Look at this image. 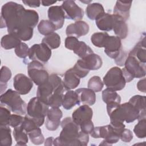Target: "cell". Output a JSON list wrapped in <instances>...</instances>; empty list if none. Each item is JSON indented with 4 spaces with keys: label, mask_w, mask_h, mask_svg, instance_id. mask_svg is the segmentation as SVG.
<instances>
[{
    "label": "cell",
    "mask_w": 146,
    "mask_h": 146,
    "mask_svg": "<svg viewBox=\"0 0 146 146\" xmlns=\"http://www.w3.org/2000/svg\"><path fill=\"white\" fill-rule=\"evenodd\" d=\"M11 113L6 107L1 106L0 107V125L10 126Z\"/></svg>",
    "instance_id": "obj_43"
},
{
    "label": "cell",
    "mask_w": 146,
    "mask_h": 146,
    "mask_svg": "<svg viewBox=\"0 0 146 146\" xmlns=\"http://www.w3.org/2000/svg\"><path fill=\"white\" fill-rule=\"evenodd\" d=\"M62 86H63V80L60 77L56 74H51L47 82L38 86L36 96L47 104L48 99L50 96L55 90Z\"/></svg>",
    "instance_id": "obj_5"
},
{
    "label": "cell",
    "mask_w": 146,
    "mask_h": 146,
    "mask_svg": "<svg viewBox=\"0 0 146 146\" xmlns=\"http://www.w3.org/2000/svg\"><path fill=\"white\" fill-rule=\"evenodd\" d=\"M104 13L103 6L99 3H90L88 5L86 9V15L91 20H95L100 15Z\"/></svg>",
    "instance_id": "obj_28"
},
{
    "label": "cell",
    "mask_w": 146,
    "mask_h": 146,
    "mask_svg": "<svg viewBox=\"0 0 146 146\" xmlns=\"http://www.w3.org/2000/svg\"><path fill=\"white\" fill-rule=\"evenodd\" d=\"M38 30L40 34L45 36L54 33L56 30L55 25L49 20L40 21L38 25Z\"/></svg>",
    "instance_id": "obj_36"
},
{
    "label": "cell",
    "mask_w": 146,
    "mask_h": 146,
    "mask_svg": "<svg viewBox=\"0 0 146 146\" xmlns=\"http://www.w3.org/2000/svg\"><path fill=\"white\" fill-rule=\"evenodd\" d=\"M61 6L66 19L78 21H80L84 16L83 10L78 6L74 1H64Z\"/></svg>",
    "instance_id": "obj_10"
},
{
    "label": "cell",
    "mask_w": 146,
    "mask_h": 146,
    "mask_svg": "<svg viewBox=\"0 0 146 146\" xmlns=\"http://www.w3.org/2000/svg\"><path fill=\"white\" fill-rule=\"evenodd\" d=\"M131 103L140 113L141 119L145 118V96L136 95L132 96L128 101Z\"/></svg>",
    "instance_id": "obj_30"
},
{
    "label": "cell",
    "mask_w": 146,
    "mask_h": 146,
    "mask_svg": "<svg viewBox=\"0 0 146 146\" xmlns=\"http://www.w3.org/2000/svg\"><path fill=\"white\" fill-rule=\"evenodd\" d=\"M75 92L78 96L80 104L88 106H92L95 104L96 95L93 90L88 88H80L76 90Z\"/></svg>",
    "instance_id": "obj_19"
},
{
    "label": "cell",
    "mask_w": 146,
    "mask_h": 146,
    "mask_svg": "<svg viewBox=\"0 0 146 146\" xmlns=\"http://www.w3.org/2000/svg\"><path fill=\"white\" fill-rule=\"evenodd\" d=\"M132 3V1H117L113 8V14L121 17L126 21L129 17V11Z\"/></svg>",
    "instance_id": "obj_22"
},
{
    "label": "cell",
    "mask_w": 146,
    "mask_h": 146,
    "mask_svg": "<svg viewBox=\"0 0 146 146\" xmlns=\"http://www.w3.org/2000/svg\"><path fill=\"white\" fill-rule=\"evenodd\" d=\"M81 60L84 66L90 71L99 70L103 64L100 56L94 52L81 59Z\"/></svg>",
    "instance_id": "obj_21"
},
{
    "label": "cell",
    "mask_w": 146,
    "mask_h": 146,
    "mask_svg": "<svg viewBox=\"0 0 146 146\" xmlns=\"http://www.w3.org/2000/svg\"><path fill=\"white\" fill-rule=\"evenodd\" d=\"M137 89L144 93H145V78H144L143 79L140 80L137 84Z\"/></svg>",
    "instance_id": "obj_52"
},
{
    "label": "cell",
    "mask_w": 146,
    "mask_h": 146,
    "mask_svg": "<svg viewBox=\"0 0 146 146\" xmlns=\"http://www.w3.org/2000/svg\"><path fill=\"white\" fill-rule=\"evenodd\" d=\"M49 106L39 98L30 99L27 106V115L33 117L41 118L47 116Z\"/></svg>",
    "instance_id": "obj_9"
},
{
    "label": "cell",
    "mask_w": 146,
    "mask_h": 146,
    "mask_svg": "<svg viewBox=\"0 0 146 146\" xmlns=\"http://www.w3.org/2000/svg\"><path fill=\"white\" fill-rule=\"evenodd\" d=\"M89 29V25L86 22L78 21L68 25L66 30V33L67 36H72L79 38L87 34Z\"/></svg>",
    "instance_id": "obj_16"
},
{
    "label": "cell",
    "mask_w": 146,
    "mask_h": 146,
    "mask_svg": "<svg viewBox=\"0 0 146 146\" xmlns=\"http://www.w3.org/2000/svg\"><path fill=\"white\" fill-rule=\"evenodd\" d=\"M21 43V40L19 39L10 34L3 36L1 40V45L2 47L5 50H10L15 48Z\"/></svg>",
    "instance_id": "obj_31"
},
{
    "label": "cell",
    "mask_w": 146,
    "mask_h": 146,
    "mask_svg": "<svg viewBox=\"0 0 146 146\" xmlns=\"http://www.w3.org/2000/svg\"><path fill=\"white\" fill-rule=\"evenodd\" d=\"M27 134L31 143L35 145L42 144L44 141V136L39 127L32 130L27 133Z\"/></svg>",
    "instance_id": "obj_39"
},
{
    "label": "cell",
    "mask_w": 146,
    "mask_h": 146,
    "mask_svg": "<svg viewBox=\"0 0 146 146\" xmlns=\"http://www.w3.org/2000/svg\"><path fill=\"white\" fill-rule=\"evenodd\" d=\"M66 90L64 86L58 88L50 96L47 101V104L51 108H59L62 104L64 91Z\"/></svg>",
    "instance_id": "obj_27"
},
{
    "label": "cell",
    "mask_w": 146,
    "mask_h": 146,
    "mask_svg": "<svg viewBox=\"0 0 146 146\" xmlns=\"http://www.w3.org/2000/svg\"><path fill=\"white\" fill-rule=\"evenodd\" d=\"M42 43L47 45L51 50L58 48L61 43L60 37L56 33H52L49 35H46L42 40Z\"/></svg>",
    "instance_id": "obj_32"
},
{
    "label": "cell",
    "mask_w": 146,
    "mask_h": 146,
    "mask_svg": "<svg viewBox=\"0 0 146 146\" xmlns=\"http://www.w3.org/2000/svg\"><path fill=\"white\" fill-rule=\"evenodd\" d=\"M11 71L6 66H2L1 68V76H0V85L1 92L2 94L3 92L5 91L7 88V83L11 78Z\"/></svg>",
    "instance_id": "obj_38"
},
{
    "label": "cell",
    "mask_w": 146,
    "mask_h": 146,
    "mask_svg": "<svg viewBox=\"0 0 146 146\" xmlns=\"http://www.w3.org/2000/svg\"><path fill=\"white\" fill-rule=\"evenodd\" d=\"M120 111L124 121L127 123H132L137 119H141L139 111L129 102L120 104Z\"/></svg>",
    "instance_id": "obj_15"
},
{
    "label": "cell",
    "mask_w": 146,
    "mask_h": 146,
    "mask_svg": "<svg viewBox=\"0 0 146 146\" xmlns=\"http://www.w3.org/2000/svg\"><path fill=\"white\" fill-rule=\"evenodd\" d=\"M102 99L107 104L113 102L118 103H120L121 102V98L116 91L108 88L102 91Z\"/></svg>",
    "instance_id": "obj_33"
},
{
    "label": "cell",
    "mask_w": 146,
    "mask_h": 146,
    "mask_svg": "<svg viewBox=\"0 0 146 146\" xmlns=\"http://www.w3.org/2000/svg\"><path fill=\"white\" fill-rule=\"evenodd\" d=\"M62 130L59 137L54 139V145H81L79 140L80 127L72 118H64L60 123Z\"/></svg>",
    "instance_id": "obj_2"
},
{
    "label": "cell",
    "mask_w": 146,
    "mask_h": 146,
    "mask_svg": "<svg viewBox=\"0 0 146 146\" xmlns=\"http://www.w3.org/2000/svg\"><path fill=\"white\" fill-rule=\"evenodd\" d=\"M79 127L80 131L87 134H90L94 129V125L92 120H91L81 124L79 125Z\"/></svg>",
    "instance_id": "obj_46"
},
{
    "label": "cell",
    "mask_w": 146,
    "mask_h": 146,
    "mask_svg": "<svg viewBox=\"0 0 146 146\" xmlns=\"http://www.w3.org/2000/svg\"><path fill=\"white\" fill-rule=\"evenodd\" d=\"M133 132L135 135L140 139L146 137V119L143 118L139 120V122L135 125Z\"/></svg>",
    "instance_id": "obj_41"
},
{
    "label": "cell",
    "mask_w": 146,
    "mask_h": 146,
    "mask_svg": "<svg viewBox=\"0 0 146 146\" xmlns=\"http://www.w3.org/2000/svg\"><path fill=\"white\" fill-rule=\"evenodd\" d=\"M120 139L125 143H129L133 139V133L130 129L124 128L120 134Z\"/></svg>",
    "instance_id": "obj_48"
},
{
    "label": "cell",
    "mask_w": 146,
    "mask_h": 146,
    "mask_svg": "<svg viewBox=\"0 0 146 146\" xmlns=\"http://www.w3.org/2000/svg\"><path fill=\"white\" fill-rule=\"evenodd\" d=\"M112 14L104 13L95 19V23L98 28L104 31H109L112 30L113 27Z\"/></svg>",
    "instance_id": "obj_23"
},
{
    "label": "cell",
    "mask_w": 146,
    "mask_h": 146,
    "mask_svg": "<svg viewBox=\"0 0 146 146\" xmlns=\"http://www.w3.org/2000/svg\"><path fill=\"white\" fill-rule=\"evenodd\" d=\"M63 113L59 108H51L47 114L45 127L49 131H55L60 124Z\"/></svg>",
    "instance_id": "obj_14"
},
{
    "label": "cell",
    "mask_w": 146,
    "mask_h": 146,
    "mask_svg": "<svg viewBox=\"0 0 146 146\" xmlns=\"http://www.w3.org/2000/svg\"><path fill=\"white\" fill-rule=\"evenodd\" d=\"M71 69L80 78L86 77L90 72V70L84 66L81 59L78 60Z\"/></svg>",
    "instance_id": "obj_42"
},
{
    "label": "cell",
    "mask_w": 146,
    "mask_h": 146,
    "mask_svg": "<svg viewBox=\"0 0 146 146\" xmlns=\"http://www.w3.org/2000/svg\"><path fill=\"white\" fill-rule=\"evenodd\" d=\"M104 86L103 82L98 76H94L91 78L88 82V88L93 90L95 92L102 91Z\"/></svg>",
    "instance_id": "obj_40"
},
{
    "label": "cell",
    "mask_w": 146,
    "mask_h": 146,
    "mask_svg": "<svg viewBox=\"0 0 146 146\" xmlns=\"http://www.w3.org/2000/svg\"><path fill=\"white\" fill-rule=\"evenodd\" d=\"M82 2H84V3H90V2H91V1H81Z\"/></svg>",
    "instance_id": "obj_55"
},
{
    "label": "cell",
    "mask_w": 146,
    "mask_h": 146,
    "mask_svg": "<svg viewBox=\"0 0 146 146\" xmlns=\"http://www.w3.org/2000/svg\"><path fill=\"white\" fill-rule=\"evenodd\" d=\"M80 81V78L71 68L65 72L63 80V84L64 88L67 91L76 88L79 86Z\"/></svg>",
    "instance_id": "obj_20"
},
{
    "label": "cell",
    "mask_w": 146,
    "mask_h": 146,
    "mask_svg": "<svg viewBox=\"0 0 146 146\" xmlns=\"http://www.w3.org/2000/svg\"><path fill=\"white\" fill-rule=\"evenodd\" d=\"M103 80L107 88L115 91L123 89L126 83L122 70L119 67H113L110 68L104 76Z\"/></svg>",
    "instance_id": "obj_6"
},
{
    "label": "cell",
    "mask_w": 146,
    "mask_h": 146,
    "mask_svg": "<svg viewBox=\"0 0 146 146\" xmlns=\"http://www.w3.org/2000/svg\"><path fill=\"white\" fill-rule=\"evenodd\" d=\"M27 72L30 78L37 86L47 82L50 76L43 64L35 60H32L28 64Z\"/></svg>",
    "instance_id": "obj_7"
},
{
    "label": "cell",
    "mask_w": 146,
    "mask_h": 146,
    "mask_svg": "<svg viewBox=\"0 0 146 146\" xmlns=\"http://www.w3.org/2000/svg\"><path fill=\"white\" fill-rule=\"evenodd\" d=\"M48 18L56 27V30L61 29L64 22L65 14L61 6H52L48 8Z\"/></svg>",
    "instance_id": "obj_13"
},
{
    "label": "cell",
    "mask_w": 146,
    "mask_h": 146,
    "mask_svg": "<svg viewBox=\"0 0 146 146\" xmlns=\"http://www.w3.org/2000/svg\"><path fill=\"white\" fill-rule=\"evenodd\" d=\"M113 17V30L116 36L120 39H125L128 35V26L125 21L120 16L115 14H112Z\"/></svg>",
    "instance_id": "obj_18"
},
{
    "label": "cell",
    "mask_w": 146,
    "mask_h": 146,
    "mask_svg": "<svg viewBox=\"0 0 146 146\" xmlns=\"http://www.w3.org/2000/svg\"><path fill=\"white\" fill-rule=\"evenodd\" d=\"M72 51L81 59L94 52L92 48L85 42L79 40L78 42Z\"/></svg>",
    "instance_id": "obj_35"
},
{
    "label": "cell",
    "mask_w": 146,
    "mask_h": 146,
    "mask_svg": "<svg viewBox=\"0 0 146 146\" xmlns=\"http://www.w3.org/2000/svg\"><path fill=\"white\" fill-rule=\"evenodd\" d=\"M11 130L8 125H0V141L2 146H10L12 144Z\"/></svg>",
    "instance_id": "obj_34"
},
{
    "label": "cell",
    "mask_w": 146,
    "mask_h": 146,
    "mask_svg": "<svg viewBox=\"0 0 146 146\" xmlns=\"http://www.w3.org/2000/svg\"><path fill=\"white\" fill-rule=\"evenodd\" d=\"M79 141L81 145L86 146L88 144L89 141V135L88 134L85 133L82 131H80L79 133Z\"/></svg>",
    "instance_id": "obj_50"
},
{
    "label": "cell",
    "mask_w": 146,
    "mask_h": 146,
    "mask_svg": "<svg viewBox=\"0 0 146 146\" xmlns=\"http://www.w3.org/2000/svg\"><path fill=\"white\" fill-rule=\"evenodd\" d=\"M79 40L78 38L75 36H67L64 42V45L66 48L70 50H73L74 48L77 44Z\"/></svg>",
    "instance_id": "obj_47"
},
{
    "label": "cell",
    "mask_w": 146,
    "mask_h": 146,
    "mask_svg": "<svg viewBox=\"0 0 146 146\" xmlns=\"http://www.w3.org/2000/svg\"><path fill=\"white\" fill-rule=\"evenodd\" d=\"M22 2L30 7H38L40 6V3H41V1H29V0H26V1H22Z\"/></svg>",
    "instance_id": "obj_51"
},
{
    "label": "cell",
    "mask_w": 146,
    "mask_h": 146,
    "mask_svg": "<svg viewBox=\"0 0 146 146\" xmlns=\"http://www.w3.org/2000/svg\"><path fill=\"white\" fill-rule=\"evenodd\" d=\"M56 1H41V3L44 6H48L55 3Z\"/></svg>",
    "instance_id": "obj_54"
},
{
    "label": "cell",
    "mask_w": 146,
    "mask_h": 146,
    "mask_svg": "<svg viewBox=\"0 0 146 146\" xmlns=\"http://www.w3.org/2000/svg\"><path fill=\"white\" fill-rule=\"evenodd\" d=\"M13 86L15 91L20 95H26L32 89L33 82L25 74H18L14 78Z\"/></svg>",
    "instance_id": "obj_11"
},
{
    "label": "cell",
    "mask_w": 146,
    "mask_h": 146,
    "mask_svg": "<svg viewBox=\"0 0 146 146\" xmlns=\"http://www.w3.org/2000/svg\"><path fill=\"white\" fill-rule=\"evenodd\" d=\"M39 15L34 10H27L22 5L8 2L1 9V28L7 27L9 34L23 27L34 28L38 23Z\"/></svg>",
    "instance_id": "obj_1"
},
{
    "label": "cell",
    "mask_w": 146,
    "mask_h": 146,
    "mask_svg": "<svg viewBox=\"0 0 146 146\" xmlns=\"http://www.w3.org/2000/svg\"><path fill=\"white\" fill-rule=\"evenodd\" d=\"M93 111L88 105L83 104L75 110L72 114V120L79 125L92 119Z\"/></svg>",
    "instance_id": "obj_17"
},
{
    "label": "cell",
    "mask_w": 146,
    "mask_h": 146,
    "mask_svg": "<svg viewBox=\"0 0 146 146\" xmlns=\"http://www.w3.org/2000/svg\"><path fill=\"white\" fill-rule=\"evenodd\" d=\"M0 102L1 106L6 107L14 113L21 115L26 113L27 105L16 91L11 89L7 90L1 94Z\"/></svg>",
    "instance_id": "obj_3"
},
{
    "label": "cell",
    "mask_w": 146,
    "mask_h": 146,
    "mask_svg": "<svg viewBox=\"0 0 146 146\" xmlns=\"http://www.w3.org/2000/svg\"><path fill=\"white\" fill-rule=\"evenodd\" d=\"M13 136L17 142L16 145H26L28 143L29 136L24 129L22 124L14 128Z\"/></svg>",
    "instance_id": "obj_29"
},
{
    "label": "cell",
    "mask_w": 146,
    "mask_h": 146,
    "mask_svg": "<svg viewBox=\"0 0 146 146\" xmlns=\"http://www.w3.org/2000/svg\"><path fill=\"white\" fill-rule=\"evenodd\" d=\"M104 52L110 58L115 59L122 49L121 39L116 36H108L104 45Z\"/></svg>",
    "instance_id": "obj_12"
},
{
    "label": "cell",
    "mask_w": 146,
    "mask_h": 146,
    "mask_svg": "<svg viewBox=\"0 0 146 146\" xmlns=\"http://www.w3.org/2000/svg\"><path fill=\"white\" fill-rule=\"evenodd\" d=\"M127 58L126 53L122 50L119 56L115 59V63L119 66H123L124 64V62Z\"/></svg>",
    "instance_id": "obj_49"
},
{
    "label": "cell",
    "mask_w": 146,
    "mask_h": 146,
    "mask_svg": "<svg viewBox=\"0 0 146 146\" xmlns=\"http://www.w3.org/2000/svg\"><path fill=\"white\" fill-rule=\"evenodd\" d=\"M44 122V117L36 118L31 117L26 115L24 117V120L22 123V126L27 133L32 130L42 126Z\"/></svg>",
    "instance_id": "obj_26"
},
{
    "label": "cell",
    "mask_w": 146,
    "mask_h": 146,
    "mask_svg": "<svg viewBox=\"0 0 146 146\" xmlns=\"http://www.w3.org/2000/svg\"><path fill=\"white\" fill-rule=\"evenodd\" d=\"M145 36L130 51L128 55H131L136 58L139 62L145 64L146 52H145Z\"/></svg>",
    "instance_id": "obj_24"
},
{
    "label": "cell",
    "mask_w": 146,
    "mask_h": 146,
    "mask_svg": "<svg viewBox=\"0 0 146 146\" xmlns=\"http://www.w3.org/2000/svg\"><path fill=\"white\" fill-rule=\"evenodd\" d=\"M77 104L79 105L80 102L75 91L67 90L63 95L62 104L63 107L65 110H70Z\"/></svg>",
    "instance_id": "obj_25"
},
{
    "label": "cell",
    "mask_w": 146,
    "mask_h": 146,
    "mask_svg": "<svg viewBox=\"0 0 146 146\" xmlns=\"http://www.w3.org/2000/svg\"><path fill=\"white\" fill-rule=\"evenodd\" d=\"M124 67L121 70L126 83L131 82L135 78H140L145 75V64L139 62L133 56L128 55L124 62Z\"/></svg>",
    "instance_id": "obj_4"
},
{
    "label": "cell",
    "mask_w": 146,
    "mask_h": 146,
    "mask_svg": "<svg viewBox=\"0 0 146 146\" xmlns=\"http://www.w3.org/2000/svg\"><path fill=\"white\" fill-rule=\"evenodd\" d=\"M29 48L27 44L24 42H21L15 48V53L17 56L21 58H25L29 55Z\"/></svg>",
    "instance_id": "obj_44"
},
{
    "label": "cell",
    "mask_w": 146,
    "mask_h": 146,
    "mask_svg": "<svg viewBox=\"0 0 146 146\" xmlns=\"http://www.w3.org/2000/svg\"><path fill=\"white\" fill-rule=\"evenodd\" d=\"M108 36V34L106 32L95 33L92 35L91 40L95 46L99 48L104 47Z\"/></svg>",
    "instance_id": "obj_37"
},
{
    "label": "cell",
    "mask_w": 146,
    "mask_h": 146,
    "mask_svg": "<svg viewBox=\"0 0 146 146\" xmlns=\"http://www.w3.org/2000/svg\"><path fill=\"white\" fill-rule=\"evenodd\" d=\"M28 56L31 60L45 64L51 58V50L44 43L34 44L29 48Z\"/></svg>",
    "instance_id": "obj_8"
},
{
    "label": "cell",
    "mask_w": 146,
    "mask_h": 146,
    "mask_svg": "<svg viewBox=\"0 0 146 146\" xmlns=\"http://www.w3.org/2000/svg\"><path fill=\"white\" fill-rule=\"evenodd\" d=\"M24 117L18 114H12L10 116V126L15 128L21 125L23 121Z\"/></svg>",
    "instance_id": "obj_45"
},
{
    "label": "cell",
    "mask_w": 146,
    "mask_h": 146,
    "mask_svg": "<svg viewBox=\"0 0 146 146\" xmlns=\"http://www.w3.org/2000/svg\"><path fill=\"white\" fill-rule=\"evenodd\" d=\"M54 139L52 137H49L46 139L44 141V145H53Z\"/></svg>",
    "instance_id": "obj_53"
}]
</instances>
